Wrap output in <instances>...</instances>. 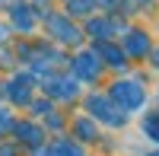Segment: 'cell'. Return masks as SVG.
Instances as JSON below:
<instances>
[{"label": "cell", "instance_id": "6da1fadb", "mask_svg": "<svg viewBox=\"0 0 159 156\" xmlns=\"http://www.w3.org/2000/svg\"><path fill=\"white\" fill-rule=\"evenodd\" d=\"M115 99L121 102L124 108H137L140 102H143V89L137 83H118L115 86Z\"/></svg>", "mask_w": 159, "mask_h": 156}, {"label": "cell", "instance_id": "7a4b0ae2", "mask_svg": "<svg viewBox=\"0 0 159 156\" xmlns=\"http://www.w3.org/2000/svg\"><path fill=\"white\" fill-rule=\"evenodd\" d=\"M89 105H92V112H96L99 118H105V121H108V124H121V121H124V115H111L115 108L108 105V99H99V96H96V99L89 102Z\"/></svg>", "mask_w": 159, "mask_h": 156}, {"label": "cell", "instance_id": "3957f363", "mask_svg": "<svg viewBox=\"0 0 159 156\" xmlns=\"http://www.w3.org/2000/svg\"><path fill=\"white\" fill-rule=\"evenodd\" d=\"M48 25L57 32V38H64V42H80V32L73 29V25H67L61 16H51V19H48Z\"/></svg>", "mask_w": 159, "mask_h": 156}, {"label": "cell", "instance_id": "277c9868", "mask_svg": "<svg viewBox=\"0 0 159 156\" xmlns=\"http://www.w3.org/2000/svg\"><path fill=\"white\" fill-rule=\"evenodd\" d=\"M124 48L130 51V54H147V51H150V38L143 35V32H130L124 38Z\"/></svg>", "mask_w": 159, "mask_h": 156}, {"label": "cell", "instance_id": "5b68a950", "mask_svg": "<svg viewBox=\"0 0 159 156\" xmlns=\"http://www.w3.org/2000/svg\"><path fill=\"white\" fill-rule=\"evenodd\" d=\"M76 70H80V76H86V80H92V76H96V61H92L89 54L76 57Z\"/></svg>", "mask_w": 159, "mask_h": 156}, {"label": "cell", "instance_id": "8992f818", "mask_svg": "<svg viewBox=\"0 0 159 156\" xmlns=\"http://www.w3.org/2000/svg\"><path fill=\"white\" fill-rule=\"evenodd\" d=\"M96 51H99V54H105L111 64H121V61H124V54H121L118 48H111V45H102V48H96Z\"/></svg>", "mask_w": 159, "mask_h": 156}, {"label": "cell", "instance_id": "52a82bcc", "mask_svg": "<svg viewBox=\"0 0 159 156\" xmlns=\"http://www.w3.org/2000/svg\"><path fill=\"white\" fill-rule=\"evenodd\" d=\"M13 19H16V25H22V29H29V25H32V16L25 13V7H16V10H13Z\"/></svg>", "mask_w": 159, "mask_h": 156}, {"label": "cell", "instance_id": "ba28073f", "mask_svg": "<svg viewBox=\"0 0 159 156\" xmlns=\"http://www.w3.org/2000/svg\"><path fill=\"white\" fill-rule=\"evenodd\" d=\"M143 127H147V134H150L153 140H159V115H153V118H147V124H143Z\"/></svg>", "mask_w": 159, "mask_h": 156}, {"label": "cell", "instance_id": "9c48e42d", "mask_svg": "<svg viewBox=\"0 0 159 156\" xmlns=\"http://www.w3.org/2000/svg\"><path fill=\"white\" fill-rule=\"evenodd\" d=\"M92 32H96V35H105V32H108V22H92Z\"/></svg>", "mask_w": 159, "mask_h": 156}, {"label": "cell", "instance_id": "30bf717a", "mask_svg": "<svg viewBox=\"0 0 159 156\" xmlns=\"http://www.w3.org/2000/svg\"><path fill=\"white\" fill-rule=\"evenodd\" d=\"M0 38H3V29H0Z\"/></svg>", "mask_w": 159, "mask_h": 156}, {"label": "cell", "instance_id": "8fae6325", "mask_svg": "<svg viewBox=\"0 0 159 156\" xmlns=\"http://www.w3.org/2000/svg\"><path fill=\"white\" fill-rule=\"evenodd\" d=\"M105 3H111V0H105Z\"/></svg>", "mask_w": 159, "mask_h": 156}]
</instances>
